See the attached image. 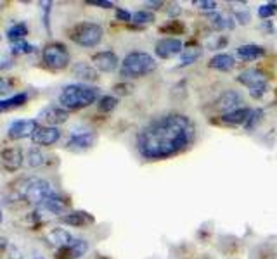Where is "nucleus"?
I'll use <instances>...</instances> for the list:
<instances>
[{
	"instance_id": "29",
	"label": "nucleus",
	"mask_w": 277,
	"mask_h": 259,
	"mask_svg": "<svg viewBox=\"0 0 277 259\" xmlns=\"http://www.w3.org/2000/svg\"><path fill=\"white\" fill-rule=\"evenodd\" d=\"M154 21V14L149 10H137L136 14H132V23L136 24H149Z\"/></svg>"
},
{
	"instance_id": "19",
	"label": "nucleus",
	"mask_w": 277,
	"mask_h": 259,
	"mask_svg": "<svg viewBox=\"0 0 277 259\" xmlns=\"http://www.w3.org/2000/svg\"><path fill=\"white\" fill-rule=\"evenodd\" d=\"M47 240H49L54 247H57V249H63V247L69 246V244H71L75 239H73L71 233H69L68 230L56 228V230H52L49 235H47Z\"/></svg>"
},
{
	"instance_id": "38",
	"label": "nucleus",
	"mask_w": 277,
	"mask_h": 259,
	"mask_svg": "<svg viewBox=\"0 0 277 259\" xmlns=\"http://www.w3.org/2000/svg\"><path fill=\"white\" fill-rule=\"evenodd\" d=\"M10 90V82L5 78H0V93H5Z\"/></svg>"
},
{
	"instance_id": "10",
	"label": "nucleus",
	"mask_w": 277,
	"mask_h": 259,
	"mask_svg": "<svg viewBox=\"0 0 277 259\" xmlns=\"http://www.w3.org/2000/svg\"><path fill=\"white\" fill-rule=\"evenodd\" d=\"M182 50H184V43L178 38H163L154 47V52L159 59H170L177 54H182Z\"/></svg>"
},
{
	"instance_id": "41",
	"label": "nucleus",
	"mask_w": 277,
	"mask_h": 259,
	"mask_svg": "<svg viewBox=\"0 0 277 259\" xmlns=\"http://www.w3.org/2000/svg\"><path fill=\"white\" fill-rule=\"evenodd\" d=\"M2 220H3V216H2V211H0V223H2Z\"/></svg>"
},
{
	"instance_id": "4",
	"label": "nucleus",
	"mask_w": 277,
	"mask_h": 259,
	"mask_svg": "<svg viewBox=\"0 0 277 259\" xmlns=\"http://www.w3.org/2000/svg\"><path fill=\"white\" fill-rule=\"evenodd\" d=\"M103 35L104 31L101 28V24H96V23H78L69 31V38L76 45L87 47V49L99 45L101 40H103Z\"/></svg>"
},
{
	"instance_id": "7",
	"label": "nucleus",
	"mask_w": 277,
	"mask_h": 259,
	"mask_svg": "<svg viewBox=\"0 0 277 259\" xmlns=\"http://www.w3.org/2000/svg\"><path fill=\"white\" fill-rule=\"evenodd\" d=\"M238 82L241 85L250 88V93L255 98H260L267 92V82H265V75L260 69H246V71L239 73Z\"/></svg>"
},
{
	"instance_id": "27",
	"label": "nucleus",
	"mask_w": 277,
	"mask_h": 259,
	"mask_svg": "<svg viewBox=\"0 0 277 259\" xmlns=\"http://www.w3.org/2000/svg\"><path fill=\"white\" fill-rule=\"evenodd\" d=\"M28 166L31 168H40L45 164V156L42 154V151H38V149H31V151H28Z\"/></svg>"
},
{
	"instance_id": "26",
	"label": "nucleus",
	"mask_w": 277,
	"mask_h": 259,
	"mask_svg": "<svg viewBox=\"0 0 277 259\" xmlns=\"http://www.w3.org/2000/svg\"><path fill=\"white\" fill-rule=\"evenodd\" d=\"M208 17H210V23L215 30H225V28L234 26V23H231V19H227V17H224L222 14H218V12H211Z\"/></svg>"
},
{
	"instance_id": "21",
	"label": "nucleus",
	"mask_w": 277,
	"mask_h": 259,
	"mask_svg": "<svg viewBox=\"0 0 277 259\" xmlns=\"http://www.w3.org/2000/svg\"><path fill=\"white\" fill-rule=\"evenodd\" d=\"M61 220H63V223L69 225V227H85V225L92 223L94 218L90 216L89 213H83V211H75V213L64 214Z\"/></svg>"
},
{
	"instance_id": "37",
	"label": "nucleus",
	"mask_w": 277,
	"mask_h": 259,
	"mask_svg": "<svg viewBox=\"0 0 277 259\" xmlns=\"http://www.w3.org/2000/svg\"><path fill=\"white\" fill-rule=\"evenodd\" d=\"M236 19H238V23L241 24H248V21H250V14L246 12V10H236Z\"/></svg>"
},
{
	"instance_id": "31",
	"label": "nucleus",
	"mask_w": 277,
	"mask_h": 259,
	"mask_svg": "<svg viewBox=\"0 0 277 259\" xmlns=\"http://www.w3.org/2000/svg\"><path fill=\"white\" fill-rule=\"evenodd\" d=\"M10 52H12L14 56H16V54H30V52H33V45L26 43L24 40L12 42V45H10Z\"/></svg>"
},
{
	"instance_id": "34",
	"label": "nucleus",
	"mask_w": 277,
	"mask_h": 259,
	"mask_svg": "<svg viewBox=\"0 0 277 259\" xmlns=\"http://www.w3.org/2000/svg\"><path fill=\"white\" fill-rule=\"evenodd\" d=\"M132 88L134 86L129 85V83H120V85L115 86V92L118 93V95H127V93L132 92Z\"/></svg>"
},
{
	"instance_id": "13",
	"label": "nucleus",
	"mask_w": 277,
	"mask_h": 259,
	"mask_svg": "<svg viewBox=\"0 0 277 259\" xmlns=\"http://www.w3.org/2000/svg\"><path fill=\"white\" fill-rule=\"evenodd\" d=\"M23 159H24L23 152H21V149H17V147H7L0 152V161H2V166L5 168L7 171H10V173H14V171L19 170L21 164H23Z\"/></svg>"
},
{
	"instance_id": "16",
	"label": "nucleus",
	"mask_w": 277,
	"mask_h": 259,
	"mask_svg": "<svg viewBox=\"0 0 277 259\" xmlns=\"http://www.w3.org/2000/svg\"><path fill=\"white\" fill-rule=\"evenodd\" d=\"M96 142V135L92 131H83V133H76L73 135L71 138L68 140V149L71 151H87L90 149Z\"/></svg>"
},
{
	"instance_id": "17",
	"label": "nucleus",
	"mask_w": 277,
	"mask_h": 259,
	"mask_svg": "<svg viewBox=\"0 0 277 259\" xmlns=\"http://www.w3.org/2000/svg\"><path fill=\"white\" fill-rule=\"evenodd\" d=\"M236 54L243 61H257L265 56V49L262 45H257V43H248V45L238 47Z\"/></svg>"
},
{
	"instance_id": "39",
	"label": "nucleus",
	"mask_w": 277,
	"mask_h": 259,
	"mask_svg": "<svg viewBox=\"0 0 277 259\" xmlns=\"http://www.w3.org/2000/svg\"><path fill=\"white\" fill-rule=\"evenodd\" d=\"M178 12H180V7H178L177 3H173L172 9H168V16H177Z\"/></svg>"
},
{
	"instance_id": "12",
	"label": "nucleus",
	"mask_w": 277,
	"mask_h": 259,
	"mask_svg": "<svg viewBox=\"0 0 277 259\" xmlns=\"http://www.w3.org/2000/svg\"><path fill=\"white\" fill-rule=\"evenodd\" d=\"M92 63H94V68L99 69V71L113 73L116 68H118L120 61H118V56H116L115 52H111V50H104V52L94 54Z\"/></svg>"
},
{
	"instance_id": "36",
	"label": "nucleus",
	"mask_w": 277,
	"mask_h": 259,
	"mask_svg": "<svg viewBox=\"0 0 277 259\" xmlns=\"http://www.w3.org/2000/svg\"><path fill=\"white\" fill-rule=\"evenodd\" d=\"M87 3L89 5H96V7H103V9H111L113 2H108V0H87Z\"/></svg>"
},
{
	"instance_id": "8",
	"label": "nucleus",
	"mask_w": 277,
	"mask_h": 259,
	"mask_svg": "<svg viewBox=\"0 0 277 259\" xmlns=\"http://www.w3.org/2000/svg\"><path fill=\"white\" fill-rule=\"evenodd\" d=\"M36 128H38V125H36L35 119H16L14 123H10L7 135L12 140H19V138L33 137Z\"/></svg>"
},
{
	"instance_id": "22",
	"label": "nucleus",
	"mask_w": 277,
	"mask_h": 259,
	"mask_svg": "<svg viewBox=\"0 0 277 259\" xmlns=\"http://www.w3.org/2000/svg\"><path fill=\"white\" fill-rule=\"evenodd\" d=\"M26 100H28L26 93H16L14 97L3 98V100H0V112H5V111H10V109L21 107V105H23Z\"/></svg>"
},
{
	"instance_id": "32",
	"label": "nucleus",
	"mask_w": 277,
	"mask_h": 259,
	"mask_svg": "<svg viewBox=\"0 0 277 259\" xmlns=\"http://www.w3.org/2000/svg\"><path fill=\"white\" fill-rule=\"evenodd\" d=\"M277 10V3L271 2V3H265V5H262L260 9H258V17H262V19H267V17L274 16Z\"/></svg>"
},
{
	"instance_id": "5",
	"label": "nucleus",
	"mask_w": 277,
	"mask_h": 259,
	"mask_svg": "<svg viewBox=\"0 0 277 259\" xmlns=\"http://www.w3.org/2000/svg\"><path fill=\"white\" fill-rule=\"evenodd\" d=\"M52 195H56L52 185L47 180H42V178H31V180H28L26 187L23 190V197L31 204H42L43 200H47Z\"/></svg>"
},
{
	"instance_id": "40",
	"label": "nucleus",
	"mask_w": 277,
	"mask_h": 259,
	"mask_svg": "<svg viewBox=\"0 0 277 259\" xmlns=\"http://www.w3.org/2000/svg\"><path fill=\"white\" fill-rule=\"evenodd\" d=\"M145 5H151V9H159L163 5V2L161 0H158V2H145Z\"/></svg>"
},
{
	"instance_id": "6",
	"label": "nucleus",
	"mask_w": 277,
	"mask_h": 259,
	"mask_svg": "<svg viewBox=\"0 0 277 259\" xmlns=\"http://www.w3.org/2000/svg\"><path fill=\"white\" fill-rule=\"evenodd\" d=\"M43 63L52 71H61V69L68 68L69 52L63 43H50L43 49Z\"/></svg>"
},
{
	"instance_id": "3",
	"label": "nucleus",
	"mask_w": 277,
	"mask_h": 259,
	"mask_svg": "<svg viewBox=\"0 0 277 259\" xmlns=\"http://www.w3.org/2000/svg\"><path fill=\"white\" fill-rule=\"evenodd\" d=\"M156 69V61L147 52H130L122 61V73L123 78H140Z\"/></svg>"
},
{
	"instance_id": "33",
	"label": "nucleus",
	"mask_w": 277,
	"mask_h": 259,
	"mask_svg": "<svg viewBox=\"0 0 277 259\" xmlns=\"http://www.w3.org/2000/svg\"><path fill=\"white\" fill-rule=\"evenodd\" d=\"M194 5H199L201 9H205V10H215L217 9V2H213V0H198V2H194Z\"/></svg>"
},
{
	"instance_id": "24",
	"label": "nucleus",
	"mask_w": 277,
	"mask_h": 259,
	"mask_svg": "<svg viewBox=\"0 0 277 259\" xmlns=\"http://www.w3.org/2000/svg\"><path fill=\"white\" fill-rule=\"evenodd\" d=\"M201 54H203V49H199V47L184 49L180 54V68L182 66H191L192 63H196V61L201 57Z\"/></svg>"
},
{
	"instance_id": "14",
	"label": "nucleus",
	"mask_w": 277,
	"mask_h": 259,
	"mask_svg": "<svg viewBox=\"0 0 277 259\" xmlns=\"http://www.w3.org/2000/svg\"><path fill=\"white\" fill-rule=\"evenodd\" d=\"M241 102H243L241 93L236 92V90H227V92H224L220 95V98L217 100V104H215V107L225 114V112H231V111L239 109V104H241Z\"/></svg>"
},
{
	"instance_id": "2",
	"label": "nucleus",
	"mask_w": 277,
	"mask_h": 259,
	"mask_svg": "<svg viewBox=\"0 0 277 259\" xmlns=\"http://www.w3.org/2000/svg\"><path fill=\"white\" fill-rule=\"evenodd\" d=\"M99 97V90L89 85H82V83H75V85H68L63 88L59 95L61 107L68 109V111H75V109H83L92 105Z\"/></svg>"
},
{
	"instance_id": "1",
	"label": "nucleus",
	"mask_w": 277,
	"mask_h": 259,
	"mask_svg": "<svg viewBox=\"0 0 277 259\" xmlns=\"http://www.w3.org/2000/svg\"><path fill=\"white\" fill-rule=\"evenodd\" d=\"M194 140V126L187 116L168 114L145 126L137 137V149L149 161L166 159L182 152Z\"/></svg>"
},
{
	"instance_id": "30",
	"label": "nucleus",
	"mask_w": 277,
	"mask_h": 259,
	"mask_svg": "<svg viewBox=\"0 0 277 259\" xmlns=\"http://www.w3.org/2000/svg\"><path fill=\"white\" fill-rule=\"evenodd\" d=\"M262 118H264V111H262V109H251L250 118H248L246 125H244V126H246V130L257 128V125L262 121Z\"/></svg>"
},
{
	"instance_id": "28",
	"label": "nucleus",
	"mask_w": 277,
	"mask_h": 259,
	"mask_svg": "<svg viewBox=\"0 0 277 259\" xmlns=\"http://www.w3.org/2000/svg\"><path fill=\"white\" fill-rule=\"evenodd\" d=\"M118 105V98L113 95H104L99 98V111L101 112H111Z\"/></svg>"
},
{
	"instance_id": "35",
	"label": "nucleus",
	"mask_w": 277,
	"mask_h": 259,
	"mask_svg": "<svg viewBox=\"0 0 277 259\" xmlns=\"http://www.w3.org/2000/svg\"><path fill=\"white\" fill-rule=\"evenodd\" d=\"M116 17H118V21H123V23H129V21H132V14L129 12V10L125 9H116Z\"/></svg>"
},
{
	"instance_id": "9",
	"label": "nucleus",
	"mask_w": 277,
	"mask_h": 259,
	"mask_svg": "<svg viewBox=\"0 0 277 259\" xmlns=\"http://www.w3.org/2000/svg\"><path fill=\"white\" fill-rule=\"evenodd\" d=\"M68 118H69V111L61 107V105H50V107L43 109V111L40 112V119H42L43 123H47L49 126H54V128H57L59 125L66 123Z\"/></svg>"
},
{
	"instance_id": "25",
	"label": "nucleus",
	"mask_w": 277,
	"mask_h": 259,
	"mask_svg": "<svg viewBox=\"0 0 277 259\" xmlns=\"http://www.w3.org/2000/svg\"><path fill=\"white\" fill-rule=\"evenodd\" d=\"M26 35H28V26L24 23L14 24V26H10L9 31H7V36H9L10 42H19V40H23Z\"/></svg>"
},
{
	"instance_id": "15",
	"label": "nucleus",
	"mask_w": 277,
	"mask_h": 259,
	"mask_svg": "<svg viewBox=\"0 0 277 259\" xmlns=\"http://www.w3.org/2000/svg\"><path fill=\"white\" fill-rule=\"evenodd\" d=\"M87 251H89V242H87V240H82V239H76V240H73L69 246L57 251V258L59 259H78V258H82Z\"/></svg>"
},
{
	"instance_id": "42",
	"label": "nucleus",
	"mask_w": 277,
	"mask_h": 259,
	"mask_svg": "<svg viewBox=\"0 0 277 259\" xmlns=\"http://www.w3.org/2000/svg\"><path fill=\"white\" fill-rule=\"evenodd\" d=\"M36 259H42V258H36Z\"/></svg>"
},
{
	"instance_id": "20",
	"label": "nucleus",
	"mask_w": 277,
	"mask_h": 259,
	"mask_svg": "<svg viewBox=\"0 0 277 259\" xmlns=\"http://www.w3.org/2000/svg\"><path fill=\"white\" fill-rule=\"evenodd\" d=\"M208 66L217 71H231L232 68L236 66V59L231 56V54H217L210 59Z\"/></svg>"
},
{
	"instance_id": "18",
	"label": "nucleus",
	"mask_w": 277,
	"mask_h": 259,
	"mask_svg": "<svg viewBox=\"0 0 277 259\" xmlns=\"http://www.w3.org/2000/svg\"><path fill=\"white\" fill-rule=\"evenodd\" d=\"M250 114H251L250 107H239V109H236V111L222 114V121H224L225 125H246Z\"/></svg>"
},
{
	"instance_id": "11",
	"label": "nucleus",
	"mask_w": 277,
	"mask_h": 259,
	"mask_svg": "<svg viewBox=\"0 0 277 259\" xmlns=\"http://www.w3.org/2000/svg\"><path fill=\"white\" fill-rule=\"evenodd\" d=\"M61 138V130L54 128V126H38L36 131L31 137L33 144L40 145V147H49V145H54L57 140Z\"/></svg>"
},
{
	"instance_id": "23",
	"label": "nucleus",
	"mask_w": 277,
	"mask_h": 259,
	"mask_svg": "<svg viewBox=\"0 0 277 259\" xmlns=\"http://www.w3.org/2000/svg\"><path fill=\"white\" fill-rule=\"evenodd\" d=\"M75 75L78 78L85 80V82H96L99 76H97V71L92 68V66H87L85 63H80L75 66Z\"/></svg>"
}]
</instances>
